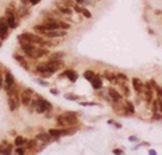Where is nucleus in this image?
<instances>
[{
  "label": "nucleus",
  "mask_w": 162,
  "mask_h": 155,
  "mask_svg": "<svg viewBox=\"0 0 162 155\" xmlns=\"http://www.w3.org/2000/svg\"><path fill=\"white\" fill-rule=\"evenodd\" d=\"M105 77H106V80L110 81V83H118V75L112 74L110 71H105Z\"/></svg>",
  "instance_id": "6ab92c4d"
},
{
  "label": "nucleus",
  "mask_w": 162,
  "mask_h": 155,
  "mask_svg": "<svg viewBox=\"0 0 162 155\" xmlns=\"http://www.w3.org/2000/svg\"><path fill=\"white\" fill-rule=\"evenodd\" d=\"M50 92L53 94V95H59V91H57V90H54V88H52V90H50Z\"/></svg>",
  "instance_id": "f704fd0d"
},
{
  "label": "nucleus",
  "mask_w": 162,
  "mask_h": 155,
  "mask_svg": "<svg viewBox=\"0 0 162 155\" xmlns=\"http://www.w3.org/2000/svg\"><path fill=\"white\" fill-rule=\"evenodd\" d=\"M28 143L24 137H21V135H17L15 137V140H14V144H15V147H21V145H25Z\"/></svg>",
  "instance_id": "f3484780"
},
{
  "label": "nucleus",
  "mask_w": 162,
  "mask_h": 155,
  "mask_svg": "<svg viewBox=\"0 0 162 155\" xmlns=\"http://www.w3.org/2000/svg\"><path fill=\"white\" fill-rule=\"evenodd\" d=\"M56 120H57V124L62 127H70V126H74L78 123V117L74 112H67V113L60 115V116H57Z\"/></svg>",
  "instance_id": "f257e3e1"
},
{
  "label": "nucleus",
  "mask_w": 162,
  "mask_h": 155,
  "mask_svg": "<svg viewBox=\"0 0 162 155\" xmlns=\"http://www.w3.org/2000/svg\"><path fill=\"white\" fill-rule=\"evenodd\" d=\"M21 35L25 41L31 42V43H34V45H42L43 43V39L39 36V35H35V34H31V32H24V34H21Z\"/></svg>",
  "instance_id": "39448f33"
},
{
  "label": "nucleus",
  "mask_w": 162,
  "mask_h": 155,
  "mask_svg": "<svg viewBox=\"0 0 162 155\" xmlns=\"http://www.w3.org/2000/svg\"><path fill=\"white\" fill-rule=\"evenodd\" d=\"M158 106H159V111H161V113H162V99L161 101L158 99Z\"/></svg>",
  "instance_id": "e433bc0d"
},
{
  "label": "nucleus",
  "mask_w": 162,
  "mask_h": 155,
  "mask_svg": "<svg viewBox=\"0 0 162 155\" xmlns=\"http://www.w3.org/2000/svg\"><path fill=\"white\" fill-rule=\"evenodd\" d=\"M14 59L20 63V66H21V67H24L25 70H30V67H28V63L25 62V59H24L22 56H20V55H17V53H15V55H14Z\"/></svg>",
  "instance_id": "9b49d317"
},
{
  "label": "nucleus",
  "mask_w": 162,
  "mask_h": 155,
  "mask_svg": "<svg viewBox=\"0 0 162 155\" xmlns=\"http://www.w3.org/2000/svg\"><path fill=\"white\" fill-rule=\"evenodd\" d=\"M25 151H27V148H25V147H17V148H15V152H17V154H25Z\"/></svg>",
  "instance_id": "cd10ccee"
},
{
  "label": "nucleus",
  "mask_w": 162,
  "mask_h": 155,
  "mask_svg": "<svg viewBox=\"0 0 162 155\" xmlns=\"http://www.w3.org/2000/svg\"><path fill=\"white\" fill-rule=\"evenodd\" d=\"M1 84H3V80L0 78V90H1Z\"/></svg>",
  "instance_id": "58836bf2"
},
{
  "label": "nucleus",
  "mask_w": 162,
  "mask_h": 155,
  "mask_svg": "<svg viewBox=\"0 0 162 155\" xmlns=\"http://www.w3.org/2000/svg\"><path fill=\"white\" fill-rule=\"evenodd\" d=\"M74 1H76L77 4H84L85 3V0H74Z\"/></svg>",
  "instance_id": "c9c22d12"
},
{
  "label": "nucleus",
  "mask_w": 162,
  "mask_h": 155,
  "mask_svg": "<svg viewBox=\"0 0 162 155\" xmlns=\"http://www.w3.org/2000/svg\"><path fill=\"white\" fill-rule=\"evenodd\" d=\"M62 57H65V52H56L49 56V60H62Z\"/></svg>",
  "instance_id": "dca6fc26"
},
{
  "label": "nucleus",
  "mask_w": 162,
  "mask_h": 155,
  "mask_svg": "<svg viewBox=\"0 0 162 155\" xmlns=\"http://www.w3.org/2000/svg\"><path fill=\"white\" fill-rule=\"evenodd\" d=\"M124 112H126V113L129 112L130 115L134 113V106H133V103L130 102V101H126V102H124Z\"/></svg>",
  "instance_id": "a211bd4d"
},
{
  "label": "nucleus",
  "mask_w": 162,
  "mask_h": 155,
  "mask_svg": "<svg viewBox=\"0 0 162 155\" xmlns=\"http://www.w3.org/2000/svg\"><path fill=\"white\" fill-rule=\"evenodd\" d=\"M45 66H46V71L49 74H53L63 67V62L62 60H49L48 63H45Z\"/></svg>",
  "instance_id": "7ed1b4c3"
},
{
  "label": "nucleus",
  "mask_w": 162,
  "mask_h": 155,
  "mask_svg": "<svg viewBox=\"0 0 162 155\" xmlns=\"http://www.w3.org/2000/svg\"><path fill=\"white\" fill-rule=\"evenodd\" d=\"M131 81H133V88H134L137 92L138 94L144 92V84H143V81H141L140 78H133Z\"/></svg>",
  "instance_id": "0eeeda50"
},
{
  "label": "nucleus",
  "mask_w": 162,
  "mask_h": 155,
  "mask_svg": "<svg viewBox=\"0 0 162 155\" xmlns=\"http://www.w3.org/2000/svg\"><path fill=\"white\" fill-rule=\"evenodd\" d=\"M118 78L123 80V81H127V75H124V74H122V73H119V74H118Z\"/></svg>",
  "instance_id": "c756f323"
},
{
  "label": "nucleus",
  "mask_w": 162,
  "mask_h": 155,
  "mask_svg": "<svg viewBox=\"0 0 162 155\" xmlns=\"http://www.w3.org/2000/svg\"><path fill=\"white\" fill-rule=\"evenodd\" d=\"M14 84H15V80H14L13 74L10 71H6V74H4V88H6V91L10 90Z\"/></svg>",
  "instance_id": "423d86ee"
},
{
  "label": "nucleus",
  "mask_w": 162,
  "mask_h": 155,
  "mask_svg": "<svg viewBox=\"0 0 162 155\" xmlns=\"http://www.w3.org/2000/svg\"><path fill=\"white\" fill-rule=\"evenodd\" d=\"M36 83L41 84V85H43V87H48V85H49V83H46V81H42V80H36Z\"/></svg>",
  "instance_id": "2f4dec72"
},
{
  "label": "nucleus",
  "mask_w": 162,
  "mask_h": 155,
  "mask_svg": "<svg viewBox=\"0 0 162 155\" xmlns=\"http://www.w3.org/2000/svg\"><path fill=\"white\" fill-rule=\"evenodd\" d=\"M18 13H20V14H18L20 17H27V16L30 14V10H28L27 7H21V9L18 10Z\"/></svg>",
  "instance_id": "393cba45"
},
{
  "label": "nucleus",
  "mask_w": 162,
  "mask_h": 155,
  "mask_svg": "<svg viewBox=\"0 0 162 155\" xmlns=\"http://www.w3.org/2000/svg\"><path fill=\"white\" fill-rule=\"evenodd\" d=\"M150 83H151L152 88H154V90H155V91H157V94H158V96H161V98H162V88H161V87H159V85H158V84L155 83V81H154V80H151V81H150Z\"/></svg>",
  "instance_id": "4be33fe9"
},
{
  "label": "nucleus",
  "mask_w": 162,
  "mask_h": 155,
  "mask_svg": "<svg viewBox=\"0 0 162 155\" xmlns=\"http://www.w3.org/2000/svg\"><path fill=\"white\" fill-rule=\"evenodd\" d=\"M80 14H83L85 18H92V14L89 13V10H87L85 7H81V13Z\"/></svg>",
  "instance_id": "b1692460"
},
{
  "label": "nucleus",
  "mask_w": 162,
  "mask_h": 155,
  "mask_svg": "<svg viewBox=\"0 0 162 155\" xmlns=\"http://www.w3.org/2000/svg\"><path fill=\"white\" fill-rule=\"evenodd\" d=\"M0 30L3 32H9V24H7V18L0 17Z\"/></svg>",
  "instance_id": "2eb2a0df"
},
{
  "label": "nucleus",
  "mask_w": 162,
  "mask_h": 155,
  "mask_svg": "<svg viewBox=\"0 0 162 155\" xmlns=\"http://www.w3.org/2000/svg\"><path fill=\"white\" fill-rule=\"evenodd\" d=\"M31 103H32V106H35V111L38 113H43L46 111H52V103L49 101H46V99H43V98H41V96H36V99H32Z\"/></svg>",
  "instance_id": "f03ea898"
},
{
  "label": "nucleus",
  "mask_w": 162,
  "mask_h": 155,
  "mask_svg": "<svg viewBox=\"0 0 162 155\" xmlns=\"http://www.w3.org/2000/svg\"><path fill=\"white\" fill-rule=\"evenodd\" d=\"M66 99H71V101H78V95H73V94H66Z\"/></svg>",
  "instance_id": "a878e982"
},
{
  "label": "nucleus",
  "mask_w": 162,
  "mask_h": 155,
  "mask_svg": "<svg viewBox=\"0 0 162 155\" xmlns=\"http://www.w3.org/2000/svg\"><path fill=\"white\" fill-rule=\"evenodd\" d=\"M6 16H15V9H13V7H7L6 9Z\"/></svg>",
  "instance_id": "bb28decb"
},
{
  "label": "nucleus",
  "mask_w": 162,
  "mask_h": 155,
  "mask_svg": "<svg viewBox=\"0 0 162 155\" xmlns=\"http://www.w3.org/2000/svg\"><path fill=\"white\" fill-rule=\"evenodd\" d=\"M32 96H34V91L31 88H27V90L22 91L20 101H21V103L24 106H30V105H31V101H32Z\"/></svg>",
  "instance_id": "20e7f679"
},
{
  "label": "nucleus",
  "mask_w": 162,
  "mask_h": 155,
  "mask_svg": "<svg viewBox=\"0 0 162 155\" xmlns=\"http://www.w3.org/2000/svg\"><path fill=\"white\" fill-rule=\"evenodd\" d=\"M91 84H92V87H94L95 90H101V88H102V80H101L99 77H97V75L91 80Z\"/></svg>",
  "instance_id": "4468645a"
},
{
  "label": "nucleus",
  "mask_w": 162,
  "mask_h": 155,
  "mask_svg": "<svg viewBox=\"0 0 162 155\" xmlns=\"http://www.w3.org/2000/svg\"><path fill=\"white\" fill-rule=\"evenodd\" d=\"M48 133L50 134L52 138H59V137L62 135V133H60V130H59V129H49V131H48Z\"/></svg>",
  "instance_id": "aec40b11"
},
{
  "label": "nucleus",
  "mask_w": 162,
  "mask_h": 155,
  "mask_svg": "<svg viewBox=\"0 0 162 155\" xmlns=\"http://www.w3.org/2000/svg\"><path fill=\"white\" fill-rule=\"evenodd\" d=\"M113 154H123V150H119V148H116V150H113Z\"/></svg>",
  "instance_id": "72a5a7b5"
},
{
  "label": "nucleus",
  "mask_w": 162,
  "mask_h": 155,
  "mask_svg": "<svg viewBox=\"0 0 162 155\" xmlns=\"http://www.w3.org/2000/svg\"><path fill=\"white\" fill-rule=\"evenodd\" d=\"M94 77H95V73L92 71V70H87V71H84V78H85V80L91 81Z\"/></svg>",
  "instance_id": "5701e85b"
},
{
  "label": "nucleus",
  "mask_w": 162,
  "mask_h": 155,
  "mask_svg": "<svg viewBox=\"0 0 162 155\" xmlns=\"http://www.w3.org/2000/svg\"><path fill=\"white\" fill-rule=\"evenodd\" d=\"M6 18H7V24H9V28L14 30V28H17V27H18V22H17V18H15V16H7Z\"/></svg>",
  "instance_id": "1a4fd4ad"
},
{
  "label": "nucleus",
  "mask_w": 162,
  "mask_h": 155,
  "mask_svg": "<svg viewBox=\"0 0 162 155\" xmlns=\"http://www.w3.org/2000/svg\"><path fill=\"white\" fill-rule=\"evenodd\" d=\"M63 75H66L71 83H76L77 78H78V74H77V71H74V70H66V71L63 73Z\"/></svg>",
  "instance_id": "6e6552de"
},
{
  "label": "nucleus",
  "mask_w": 162,
  "mask_h": 155,
  "mask_svg": "<svg viewBox=\"0 0 162 155\" xmlns=\"http://www.w3.org/2000/svg\"><path fill=\"white\" fill-rule=\"evenodd\" d=\"M30 3H31L32 6H36V4H39V3H41V0H30Z\"/></svg>",
  "instance_id": "473e14b6"
},
{
  "label": "nucleus",
  "mask_w": 162,
  "mask_h": 155,
  "mask_svg": "<svg viewBox=\"0 0 162 155\" xmlns=\"http://www.w3.org/2000/svg\"><path fill=\"white\" fill-rule=\"evenodd\" d=\"M130 141H137V137H130Z\"/></svg>",
  "instance_id": "4c0bfd02"
},
{
  "label": "nucleus",
  "mask_w": 162,
  "mask_h": 155,
  "mask_svg": "<svg viewBox=\"0 0 162 155\" xmlns=\"http://www.w3.org/2000/svg\"><path fill=\"white\" fill-rule=\"evenodd\" d=\"M36 140H39V141H42V143H45V144H46V143H50V141H52L53 138L50 137V134H49V133H48V134H45V133H41V134L36 135Z\"/></svg>",
  "instance_id": "9d476101"
},
{
  "label": "nucleus",
  "mask_w": 162,
  "mask_h": 155,
  "mask_svg": "<svg viewBox=\"0 0 162 155\" xmlns=\"http://www.w3.org/2000/svg\"><path fill=\"white\" fill-rule=\"evenodd\" d=\"M57 11H59L60 14H65V16H71V7H66V6L59 4V6H57Z\"/></svg>",
  "instance_id": "ddd939ff"
},
{
  "label": "nucleus",
  "mask_w": 162,
  "mask_h": 155,
  "mask_svg": "<svg viewBox=\"0 0 162 155\" xmlns=\"http://www.w3.org/2000/svg\"><path fill=\"white\" fill-rule=\"evenodd\" d=\"M108 123H109V124H113V126H116L118 129H120V127H122V124H120V123H118V122H113V120H109Z\"/></svg>",
  "instance_id": "7c9ffc66"
},
{
  "label": "nucleus",
  "mask_w": 162,
  "mask_h": 155,
  "mask_svg": "<svg viewBox=\"0 0 162 155\" xmlns=\"http://www.w3.org/2000/svg\"><path fill=\"white\" fill-rule=\"evenodd\" d=\"M109 95H110V96H112V99H113V101H116V102H119L120 99H122V95H120L119 92H118V91H116V90H115V88H109Z\"/></svg>",
  "instance_id": "f8f14e48"
},
{
  "label": "nucleus",
  "mask_w": 162,
  "mask_h": 155,
  "mask_svg": "<svg viewBox=\"0 0 162 155\" xmlns=\"http://www.w3.org/2000/svg\"><path fill=\"white\" fill-rule=\"evenodd\" d=\"M35 145H36V138L32 140V141H28V150H34Z\"/></svg>",
  "instance_id": "c85d7f7f"
},
{
  "label": "nucleus",
  "mask_w": 162,
  "mask_h": 155,
  "mask_svg": "<svg viewBox=\"0 0 162 155\" xmlns=\"http://www.w3.org/2000/svg\"><path fill=\"white\" fill-rule=\"evenodd\" d=\"M60 4H62V6H66V7H71V9H73L77 3L74 1V0H60Z\"/></svg>",
  "instance_id": "412c9836"
}]
</instances>
